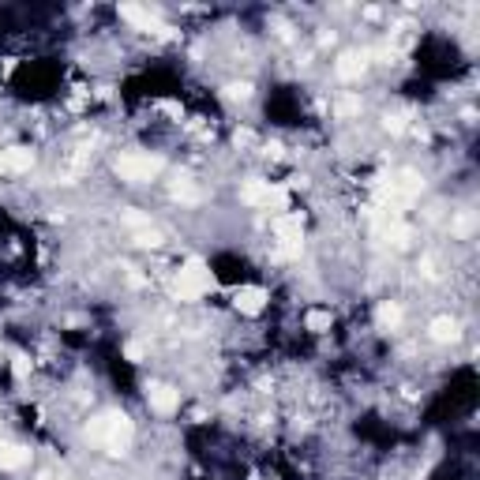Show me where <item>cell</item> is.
Listing matches in <instances>:
<instances>
[{
    "instance_id": "obj_10",
    "label": "cell",
    "mask_w": 480,
    "mask_h": 480,
    "mask_svg": "<svg viewBox=\"0 0 480 480\" xmlns=\"http://www.w3.org/2000/svg\"><path fill=\"white\" fill-rule=\"evenodd\" d=\"M31 169H34L31 146H8V151H0V173H31Z\"/></svg>"
},
{
    "instance_id": "obj_7",
    "label": "cell",
    "mask_w": 480,
    "mask_h": 480,
    "mask_svg": "<svg viewBox=\"0 0 480 480\" xmlns=\"http://www.w3.org/2000/svg\"><path fill=\"white\" fill-rule=\"evenodd\" d=\"M368 60H372V53H368V49H349V53H341V57H338V79L357 83V79L368 71Z\"/></svg>"
},
{
    "instance_id": "obj_28",
    "label": "cell",
    "mask_w": 480,
    "mask_h": 480,
    "mask_svg": "<svg viewBox=\"0 0 480 480\" xmlns=\"http://www.w3.org/2000/svg\"><path fill=\"white\" fill-rule=\"evenodd\" d=\"M233 143H237V146H252V143H255V135H252V132H237V135H233Z\"/></svg>"
},
{
    "instance_id": "obj_24",
    "label": "cell",
    "mask_w": 480,
    "mask_h": 480,
    "mask_svg": "<svg viewBox=\"0 0 480 480\" xmlns=\"http://www.w3.org/2000/svg\"><path fill=\"white\" fill-rule=\"evenodd\" d=\"M124 357H128V360H143V357H146V345H143V341H128V345H124Z\"/></svg>"
},
{
    "instance_id": "obj_19",
    "label": "cell",
    "mask_w": 480,
    "mask_h": 480,
    "mask_svg": "<svg viewBox=\"0 0 480 480\" xmlns=\"http://www.w3.org/2000/svg\"><path fill=\"white\" fill-rule=\"evenodd\" d=\"M225 98L229 101H248V98H252V83H229Z\"/></svg>"
},
{
    "instance_id": "obj_1",
    "label": "cell",
    "mask_w": 480,
    "mask_h": 480,
    "mask_svg": "<svg viewBox=\"0 0 480 480\" xmlns=\"http://www.w3.org/2000/svg\"><path fill=\"white\" fill-rule=\"evenodd\" d=\"M87 436L90 439H98V443H105V450L109 454H124L128 447H132V436H135V428H132V420L124 417V413H101V417H94L87 424Z\"/></svg>"
},
{
    "instance_id": "obj_25",
    "label": "cell",
    "mask_w": 480,
    "mask_h": 480,
    "mask_svg": "<svg viewBox=\"0 0 480 480\" xmlns=\"http://www.w3.org/2000/svg\"><path fill=\"white\" fill-rule=\"evenodd\" d=\"M454 229H458V233H461V237H465V233H469V229H473V214H461V218L454 221Z\"/></svg>"
},
{
    "instance_id": "obj_4",
    "label": "cell",
    "mask_w": 480,
    "mask_h": 480,
    "mask_svg": "<svg viewBox=\"0 0 480 480\" xmlns=\"http://www.w3.org/2000/svg\"><path fill=\"white\" fill-rule=\"evenodd\" d=\"M240 199H244L248 207H274V210H285V207H289V188H282V184H271V180H248L244 191H240Z\"/></svg>"
},
{
    "instance_id": "obj_18",
    "label": "cell",
    "mask_w": 480,
    "mask_h": 480,
    "mask_svg": "<svg viewBox=\"0 0 480 480\" xmlns=\"http://www.w3.org/2000/svg\"><path fill=\"white\" fill-rule=\"evenodd\" d=\"M360 109H364V101H360V98H353V94H345V98H338L334 113H338V117H357Z\"/></svg>"
},
{
    "instance_id": "obj_8",
    "label": "cell",
    "mask_w": 480,
    "mask_h": 480,
    "mask_svg": "<svg viewBox=\"0 0 480 480\" xmlns=\"http://www.w3.org/2000/svg\"><path fill=\"white\" fill-rule=\"evenodd\" d=\"M233 308L240 316H259L266 308V289H259V285H240L233 293Z\"/></svg>"
},
{
    "instance_id": "obj_26",
    "label": "cell",
    "mask_w": 480,
    "mask_h": 480,
    "mask_svg": "<svg viewBox=\"0 0 480 480\" xmlns=\"http://www.w3.org/2000/svg\"><path fill=\"white\" fill-rule=\"evenodd\" d=\"M162 113H169V117H177V120H184V109L177 105V101H162Z\"/></svg>"
},
{
    "instance_id": "obj_21",
    "label": "cell",
    "mask_w": 480,
    "mask_h": 480,
    "mask_svg": "<svg viewBox=\"0 0 480 480\" xmlns=\"http://www.w3.org/2000/svg\"><path fill=\"white\" fill-rule=\"evenodd\" d=\"M383 128H386L391 135H402L409 124H405V117H402V113H386V117H383Z\"/></svg>"
},
{
    "instance_id": "obj_11",
    "label": "cell",
    "mask_w": 480,
    "mask_h": 480,
    "mask_svg": "<svg viewBox=\"0 0 480 480\" xmlns=\"http://www.w3.org/2000/svg\"><path fill=\"white\" fill-rule=\"evenodd\" d=\"M146 402H151V409H158V413H173L180 405V394L165 383H151L146 386Z\"/></svg>"
},
{
    "instance_id": "obj_22",
    "label": "cell",
    "mask_w": 480,
    "mask_h": 480,
    "mask_svg": "<svg viewBox=\"0 0 480 480\" xmlns=\"http://www.w3.org/2000/svg\"><path fill=\"white\" fill-rule=\"evenodd\" d=\"M135 244H139V248H158L162 233H158V229H143V233H135Z\"/></svg>"
},
{
    "instance_id": "obj_14",
    "label": "cell",
    "mask_w": 480,
    "mask_h": 480,
    "mask_svg": "<svg viewBox=\"0 0 480 480\" xmlns=\"http://www.w3.org/2000/svg\"><path fill=\"white\" fill-rule=\"evenodd\" d=\"M26 461H31V450L26 447H0V469H23Z\"/></svg>"
},
{
    "instance_id": "obj_2",
    "label": "cell",
    "mask_w": 480,
    "mask_h": 480,
    "mask_svg": "<svg viewBox=\"0 0 480 480\" xmlns=\"http://www.w3.org/2000/svg\"><path fill=\"white\" fill-rule=\"evenodd\" d=\"M210 289H214V274H210V266L203 259H188L177 271V278H173V297L177 300H199Z\"/></svg>"
},
{
    "instance_id": "obj_13",
    "label": "cell",
    "mask_w": 480,
    "mask_h": 480,
    "mask_svg": "<svg viewBox=\"0 0 480 480\" xmlns=\"http://www.w3.org/2000/svg\"><path fill=\"white\" fill-rule=\"evenodd\" d=\"M375 323H379V330H398V323H402V304L383 300L379 311H375Z\"/></svg>"
},
{
    "instance_id": "obj_12",
    "label": "cell",
    "mask_w": 480,
    "mask_h": 480,
    "mask_svg": "<svg viewBox=\"0 0 480 480\" xmlns=\"http://www.w3.org/2000/svg\"><path fill=\"white\" fill-rule=\"evenodd\" d=\"M431 341H439V345H450V341H458L461 338V327H458V319H450V316H439V319H431Z\"/></svg>"
},
{
    "instance_id": "obj_23",
    "label": "cell",
    "mask_w": 480,
    "mask_h": 480,
    "mask_svg": "<svg viewBox=\"0 0 480 480\" xmlns=\"http://www.w3.org/2000/svg\"><path fill=\"white\" fill-rule=\"evenodd\" d=\"M12 372L19 375V379H26V375H31V360H26L23 353H15V357H12Z\"/></svg>"
},
{
    "instance_id": "obj_6",
    "label": "cell",
    "mask_w": 480,
    "mask_h": 480,
    "mask_svg": "<svg viewBox=\"0 0 480 480\" xmlns=\"http://www.w3.org/2000/svg\"><path fill=\"white\" fill-rule=\"evenodd\" d=\"M274 233H278L282 248L278 255H300V237H304V214L300 210H289V214H282L274 221Z\"/></svg>"
},
{
    "instance_id": "obj_20",
    "label": "cell",
    "mask_w": 480,
    "mask_h": 480,
    "mask_svg": "<svg viewBox=\"0 0 480 480\" xmlns=\"http://www.w3.org/2000/svg\"><path fill=\"white\" fill-rule=\"evenodd\" d=\"M124 225L135 229V233H143V229H151V218L139 214V210H128V214H124Z\"/></svg>"
},
{
    "instance_id": "obj_3",
    "label": "cell",
    "mask_w": 480,
    "mask_h": 480,
    "mask_svg": "<svg viewBox=\"0 0 480 480\" xmlns=\"http://www.w3.org/2000/svg\"><path fill=\"white\" fill-rule=\"evenodd\" d=\"M162 169H165V158L162 154H151V151H128L117 158V173H120V180H128V184H146V180L158 177Z\"/></svg>"
},
{
    "instance_id": "obj_17",
    "label": "cell",
    "mask_w": 480,
    "mask_h": 480,
    "mask_svg": "<svg viewBox=\"0 0 480 480\" xmlns=\"http://www.w3.org/2000/svg\"><path fill=\"white\" fill-rule=\"evenodd\" d=\"M173 199H180V203H199V188L191 180H177L173 184Z\"/></svg>"
},
{
    "instance_id": "obj_9",
    "label": "cell",
    "mask_w": 480,
    "mask_h": 480,
    "mask_svg": "<svg viewBox=\"0 0 480 480\" xmlns=\"http://www.w3.org/2000/svg\"><path fill=\"white\" fill-rule=\"evenodd\" d=\"M120 19H128L135 31H169V26L158 23V12H151L143 4H120Z\"/></svg>"
},
{
    "instance_id": "obj_16",
    "label": "cell",
    "mask_w": 480,
    "mask_h": 480,
    "mask_svg": "<svg viewBox=\"0 0 480 480\" xmlns=\"http://www.w3.org/2000/svg\"><path fill=\"white\" fill-rule=\"evenodd\" d=\"M409 240H413V229L409 225H402V221L386 225V244H391V248H409Z\"/></svg>"
},
{
    "instance_id": "obj_15",
    "label": "cell",
    "mask_w": 480,
    "mask_h": 480,
    "mask_svg": "<svg viewBox=\"0 0 480 480\" xmlns=\"http://www.w3.org/2000/svg\"><path fill=\"white\" fill-rule=\"evenodd\" d=\"M330 323H334V316H330V311H323V308H311L308 316H304V327H308L311 334H327Z\"/></svg>"
},
{
    "instance_id": "obj_27",
    "label": "cell",
    "mask_w": 480,
    "mask_h": 480,
    "mask_svg": "<svg viewBox=\"0 0 480 480\" xmlns=\"http://www.w3.org/2000/svg\"><path fill=\"white\" fill-rule=\"evenodd\" d=\"M424 278H439V271H436V259H431V255H424Z\"/></svg>"
},
{
    "instance_id": "obj_5",
    "label": "cell",
    "mask_w": 480,
    "mask_h": 480,
    "mask_svg": "<svg viewBox=\"0 0 480 480\" xmlns=\"http://www.w3.org/2000/svg\"><path fill=\"white\" fill-rule=\"evenodd\" d=\"M379 191H383V199L391 203V207H405V203H413L424 191V180H420V173L402 169V173H394V177L386 180Z\"/></svg>"
}]
</instances>
